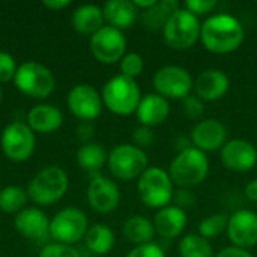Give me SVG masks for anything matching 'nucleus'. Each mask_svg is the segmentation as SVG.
Returning a JSON list of instances; mask_svg holds the SVG:
<instances>
[{
  "label": "nucleus",
  "instance_id": "obj_41",
  "mask_svg": "<svg viewBox=\"0 0 257 257\" xmlns=\"http://www.w3.org/2000/svg\"><path fill=\"white\" fill-rule=\"evenodd\" d=\"M42 5H44L47 9L60 11V9H65L66 6H69L71 2H68V0H47V2H42Z\"/></svg>",
  "mask_w": 257,
  "mask_h": 257
},
{
  "label": "nucleus",
  "instance_id": "obj_45",
  "mask_svg": "<svg viewBox=\"0 0 257 257\" xmlns=\"http://www.w3.org/2000/svg\"><path fill=\"white\" fill-rule=\"evenodd\" d=\"M155 3H157V0H146V2L136 0V2H134V5H136V8H137V9H139V8H143L145 11H146V9H149V8H152Z\"/></svg>",
  "mask_w": 257,
  "mask_h": 257
},
{
  "label": "nucleus",
  "instance_id": "obj_7",
  "mask_svg": "<svg viewBox=\"0 0 257 257\" xmlns=\"http://www.w3.org/2000/svg\"><path fill=\"white\" fill-rule=\"evenodd\" d=\"M142 202L149 208H166L173 199V182L167 172L149 167L139 178L137 184Z\"/></svg>",
  "mask_w": 257,
  "mask_h": 257
},
{
  "label": "nucleus",
  "instance_id": "obj_5",
  "mask_svg": "<svg viewBox=\"0 0 257 257\" xmlns=\"http://www.w3.org/2000/svg\"><path fill=\"white\" fill-rule=\"evenodd\" d=\"M14 83L21 93L36 99L50 96L56 86L53 72L45 65L35 60L24 62L18 66Z\"/></svg>",
  "mask_w": 257,
  "mask_h": 257
},
{
  "label": "nucleus",
  "instance_id": "obj_28",
  "mask_svg": "<svg viewBox=\"0 0 257 257\" xmlns=\"http://www.w3.org/2000/svg\"><path fill=\"white\" fill-rule=\"evenodd\" d=\"M107 152L105 149L98 145V143H84L78 152H77V163L78 166L86 170V172H90V173H95L98 170L102 169V166L107 163Z\"/></svg>",
  "mask_w": 257,
  "mask_h": 257
},
{
  "label": "nucleus",
  "instance_id": "obj_18",
  "mask_svg": "<svg viewBox=\"0 0 257 257\" xmlns=\"http://www.w3.org/2000/svg\"><path fill=\"white\" fill-rule=\"evenodd\" d=\"M226 126L215 119L202 120L191 130L193 146L202 152H212L220 149L226 145Z\"/></svg>",
  "mask_w": 257,
  "mask_h": 257
},
{
  "label": "nucleus",
  "instance_id": "obj_37",
  "mask_svg": "<svg viewBox=\"0 0 257 257\" xmlns=\"http://www.w3.org/2000/svg\"><path fill=\"white\" fill-rule=\"evenodd\" d=\"M215 6H217L215 0H188L184 5V8L191 14H194L196 17L211 12Z\"/></svg>",
  "mask_w": 257,
  "mask_h": 257
},
{
  "label": "nucleus",
  "instance_id": "obj_13",
  "mask_svg": "<svg viewBox=\"0 0 257 257\" xmlns=\"http://www.w3.org/2000/svg\"><path fill=\"white\" fill-rule=\"evenodd\" d=\"M69 111L80 120L89 122L96 119L102 110V98L95 87L89 84L74 86L66 98Z\"/></svg>",
  "mask_w": 257,
  "mask_h": 257
},
{
  "label": "nucleus",
  "instance_id": "obj_23",
  "mask_svg": "<svg viewBox=\"0 0 257 257\" xmlns=\"http://www.w3.org/2000/svg\"><path fill=\"white\" fill-rule=\"evenodd\" d=\"M137 12L139 9L136 8L134 2L130 0H110L102 8L104 20L108 23V26L119 30L130 29L136 23Z\"/></svg>",
  "mask_w": 257,
  "mask_h": 257
},
{
  "label": "nucleus",
  "instance_id": "obj_38",
  "mask_svg": "<svg viewBox=\"0 0 257 257\" xmlns=\"http://www.w3.org/2000/svg\"><path fill=\"white\" fill-rule=\"evenodd\" d=\"M133 142H134V146H137L139 149L149 148L154 143V133H152V130L148 128V126H140V128L134 130Z\"/></svg>",
  "mask_w": 257,
  "mask_h": 257
},
{
  "label": "nucleus",
  "instance_id": "obj_34",
  "mask_svg": "<svg viewBox=\"0 0 257 257\" xmlns=\"http://www.w3.org/2000/svg\"><path fill=\"white\" fill-rule=\"evenodd\" d=\"M182 111L188 119H199L205 113L203 101L197 95H188L182 99Z\"/></svg>",
  "mask_w": 257,
  "mask_h": 257
},
{
  "label": "nucleus",
  "instance_id": "obj_33",
  "mask_svg": "<svg viewBox=\"0 0 257 257\" xmlns=\"http://www.w3.org/2000/svg\"><path fill=\"white\" fill-rule=\"evenodd\" d=\"M38 257H81V254L72 245L59 244V242H50V244H45L41 248Z\"/></svg>",
  "mask_w": 257,
  "mask_h": 257
},
{
  "label": "nucleus",
  "instance_id": "obj_3",
  "mask_svg": "<svg viewBox=\"0 0 257 257\" xmlns=\"http://www.w3.org/2000/svg\"><path fill=\"white\" fill-rule=\"evenodd\" d=\"M209 172V161L205 152L190 148L178 154L173 158L169 169L172 182L181 188H193L202 184Z\"/></svg>",
  "mask_w": 257,
  "mask_h": 257
},
{
  "label": "nucleus",
  "instance_id": "obj_19",
  "mask_svg": "<svg viewBox=\"0 0 257 257\" xmlns=\"http://www.w3.org/2000/svg\"><path fill=\"white\" fill-rule=\"evenodd\" d=\"M63 123L62 111L51 104H38L27 113V125L33 133L50 134L59 130Z\"/></svg>",
  "mask_w": 257,
  "mask_h": 257
},
{
  "label": "nucleus",
  "instance_id": "obj_42",
  "mask_svg": "<svg viewBox=\"0 0 257 257\" xmlns=\"http://www.w3.org/2000/svg\"><path fill=\"white\" fill-rule=\"evenodd\" d=\"M92 136H93V126L89 125L87 122H83V123L78 126V137H80L81 140H84V142L89 143V139H90Z\"/></svg>",
  "mask_w": 257,
  "mask_h": 257
},
{
  "label": "nucleus",
  "instance_id": "obj_40",
  "mask_svg": "<svg viewBox=\"0 0 257 257\" xmlns=\"http://www.w3.org/2000/svg\"><path fill=\"white\" fill-rule=\"evenodd\" d=\"M215 257H254L251 253H248L244 248H238V247H227L224 250H221Z\"/></svg>",
  "mask_w": 257,
  "mask_h": 257
},
{
  "label": "nucleus",
  "instance_id": "obj_12",
  "mask_svg": "<svg viewBox=\"0 0 257 257\" xmlns=\"http://www.w3.org/2000/svg\"><path fill=\"white\" fill-rule=\"evenodd\" d=\"M154 87L163 98L184 99L190 95L193 78L190 72L181 66H164L154 77Z\"/></svg>",
  "mask_w": 257,
  "mask_h": 257
},
{
  "label": "nucleus",
  "instance_id": "obj_25",
  "mask_svg": "<svg viewBox=\"0 0 257 257\" xmlns=\"http://www.w3.org/2000/svg\"><path fill=\"white\" fill-rule=\"evenodd\" d=\"M84 244L95 256H105L114 247V233L105 224H93L86 232Z\"/></svg>",
  "mask_w": 257,
  "mask_h": 257
},
{
  "label": "nucleus",
  "instance_id": "obj_27",
  "mask_svg": "<svg viewBox=\"0 0 257 257\" xmlns=\"http://www.w3.org/2000/svg\"><path fill=\"white\" fill-rule=\"evenodd\" d=\"M123 235L130 242H133L136 245H143V244H149L154 239L155 227L148 218L136 215V217H131L125 223Z\"/></svg>",
  "mask_w": 257,
  "mask_h": 257
},
{
  "label": "nucleus",
  "instance_id": "obj_43",
  "mask_svg": "<svg viewBox=\"0 0 257 257\" xmlns=\"http://www.w3.org/2000/svg\"><path fill=\"white\" fill-rule=\"evenodd\" d=\"M245 196H247L251 202H257V179L251 181V182L245 187Z\"/></svg>",
  "mask_w": 257,
  "mask_h": 257
},
{
  "label": "nucleus",
  "instance_id": "obj_1",
  "mask_svg": "<svg viewBox=\"0 0 257 257\" xmlns=\"http://www.w3.org/2000/svg\"><path fill=\"white\" fill-rule=\"evenodd\" d=\"M200 39L208 51L227 54L241 47L244 41V27L232 15H214L202 24Z\"/></svg>",
  "mask_w": 257,
  "mask_h": 257
},
{
  "label": "nucleus",
  "instance_id": "obj_16",
  "mask_svg": "<svg viewBox=\"0 0 257 257\" xmlns=\"http://www.w3.org/2000/svg\"><path fill=\"white\" fill-rule=\"evenodd\" d=\"M17 232L33 242H42L50 238V220L39 208H24L14 218Z\"/></svg>",
  "mask_w": 257,
  "mask_h": 257
},
{
  "label": "nucleus",
  "instance_id": "obj_11",
  "mask_svg": "<svg viewBox=\"0 0 257 257\" xmlns=\"http://www.w3.org/2000/svg\"><path fill=\"white\" fill-rule=\"evenodd\" d=\"M126 50V39L122 30L111 26L101 27L90 36V51L93 57L105 65L122 60Z\"/></svg>",
  "mask_w": 257,
  "mask_h": 257
},
{
  "label": "nucleus",
  "instance_id": "obj_2",
  "mask_svg": "<svg viewBox=\"0 0 257 257\" xmlns=\"http://www.w3.org/2000/svg\"><path fill=\"white\" fill-rule=\"evenodd\" d=\"M68 185L66 172L59 166H48L39 170L29 182L27 196L39 206H50L65 196Z\"/></svg>",
  "mask_w": 257,
  "mask_h": 257
},
{
  "label": "nucleus",
  "instance_id": "obj_24",
  "mask_svg": "<svg viewBox=\"0 0 257 257\" xmlns=\"http://www.w3.org/2000/svg\"><path fill=\"white\" fill-rule=\"evenodd\" d=\"M102 9L95 5H81L72 14V27L81 35H93L104 27Z\"/></svg>",
  "mask_w": 257,
  "mask_h": 257
},
{
  "label": "nucleus",
  "instance_id": "obj_14",
  "mask_svg": "<svg viewBox=\"0 0 257 257\" xmlns=\"http://www.w3.org/2000/svg\"><path fill=\"white\" fill-rule=\"evenodd\" d=\"M87 202L90 208L99 214L113 212L120 202L119 188L108 178L96 175L87 187Z\"/></svg>",
  "mask_w": 257,
  "mask_h": 257
},
{
  "label": "nucleus",
  "instance_id": "obj_22",
  "mask_svg": "<svg viewBox=\"0 0 257 257\" xmlns=\"http://www.w3.org/2000/svg\"><path fill=\"white\" fill-rule=\"evenodd\" d=\"M187 226V215L185 211L178 206H166L161 208L160 212L155 215V233L161 238L173 239L179 236Z\"/></svg>",
  "mask_w": 257,
  "mask_h": 257
},
{
  "label": "nucleus",
  "instance_id": "obj_29",
  "mask_svg": "<svg viewBox=\"0 0 257 257\" xmlns=\"http://www.w3.org/2000/svg\"><path fill=\"white\" fill-rule=\"evenodd\" d=\"M29 196L18 185H8L0 190V211L6 214H18L24 209Z\"/></svg>",
  "mask_w": 257,
  "mask_h": 257
},
{
  "label": "nucleus",
  "instance_id": "obj_30",
  "mask_svg": "<svg viewBox=\"0 0 257 257\" xmlns=\"http://www.w3.org/2000/svg\"><path fill=\"white\" fill-rule=\"evenodd\" d=\"M181 257H214L208 239L200 235H187L179 244Z\"/></svg>",
  "mask_w": 257,
  "mask_h": 257
},
{
  "label": "nucleus",
  "instance_id": "obj_9",
  "mask_svg": "<svg viewBox=\"0 0 257 257\" xmlns=\"http://www.w3.org/2000/svg\"><path fill=\"white\" fill-rule=\"evenodd\" d=\"M89 229L86 214L78 208H63L50 220V238L59 244L74 245Z\"/></svg>",
  "mask_w": 257,
  "mask_h": 257
},
{
  "label": "nucleus",
  "instance_id": "obj_4",
  "mask_svg": "<svg viewBox=\"0 0 257 257\" xmlns=\"http://www.w3.org/2000/svg\"><path fill=\"white\" fill-rule=\"evenodd\" d=\"M102 104L114 114L128 116L134 113L140 104V89L136 80L125 75L110 78L102 89Z\"/></svg>",
  "mask_w": 257,
  "mask_h": 257
},
{
  "label": "nucleus",
  "instance_id": "obj_8",
  "mask_svg": "<svg viewBox=\"0 0 257 257\" xmlns=\"http://www.w3.org/2000/svg\"><path fill=\"white\" fill-rule=\"evenodd\" d=\"M110 173L122 181L140 178L148 169V155L134 145L116 146L107 158Z\"/></svg>",
  "mask_w": 257,
  "mask_h": 257
},
{
  "label": "nucleus",
  "instance_id": "obj_35",
  "mask_svg": "<svg viewBox=\"0 0 257 257\" xmlns=\"http://www.w3.org/2000/svg\"><path fill=\"white\" fill-rule=\"evenodd\" d=\"M17 69L15 59L6 51H0V83H9L14 80Z\"/></svg>",
  "mask_w": 257,
  "mask_h": 257
},
{
  "label": "nucleus",
  "instance_id": "obj_32",
  "mask_svg": "<svg viewBox=\"0 0 257 257\" xmlns=\"http://www.w3.org/2000/svg\"><path fill=\"white\" fill-rule=\"evenodd\" d=\"M120 71L122 75L128 77V78H136L142 74L143 71V59L140 54L137 53H128L122 57L120 60Z\"/></svg>",
  "mask_w": 257,
  "mask_h": 257
},
{
  "label": "nucleus",
  "instance_id": "obj_15",
  "mask_svg": "<svg viewBox=\"0 0 257 257\" xmlns=\"http://www.w3.org/2000/svg\"><path fill=\"white\" fill-rule=\"evenodd\" d=\"M227 235L238 248H250L257 244V214L248 209L236 211L227 224Z\"/></svg>",
  "mask_w": 257,
  "mask_h": 257
},
{
  "label": "nucleus",
  "instance_id": "obj_47",
  "mask_svg": "<svg viewBox=\"0 0 257 257\" xmlns=\"http://www.w3.org/2000/svg\"><path fill=\"white\" fill-rule=\"evenodd\" d=\"M95 257H105V256H95Z\"/></svg>",
  "mask_w": 257,
  "mask_h": 257
},
{
  "label": "nucleus",
  "instance_id": "obj_39",
  "mask_svg": "<svg viewBox=\"0 0 257 257\" xmlns=\"http://www.w3.org/2000/svg\"><path fill=\"white\" fill-rule=\"evenodd\" d=\"M173 199L176 202V206L184 209V208H190L194 205L196 202V196L193 194V191L187 190V188H181L178 191L173 193Z\"/></svg>",
  "mask_w": 257,
  "mask_h": 257
},
{
  "label": "nucleus",
  "instance_id": "obj_20",
  "mask_svg": "<svg viewBox=\"0 0 257 257\" xmlns=\"http://www.w3.org/2000/svg\"><path fill=\"white\" fill-rule=\"evenodd\" d=\"M194 89L200 99L217 101L229 90V77L220 69H206L197 77Z\"/></svg>",
  "mask_w": 257,
  "mask_h": 257
},
{
  "label": "nucleus",
  "instance_id": "obj_10",
  "mask_svg": "<svg viewBox=\"0 0 257 257\" xmlns=\"http://www.w3.org/2000/svg\"><path fill=\"white\" fill-rule=\"evenodd\" d=\"M35 133L23 122H11L0 136V146L5 157L15 163L27 161L35 151Z\"/></svg>",
  "mask_w": 257,
  "mask_h": 257
},
{
  "label": "nucleus",
  "instance_id": "obj_26",
  "mask_svg": "<svg viewBox=\"0 0 257 257\" xmlns=\"http://www.w3.org/2000/svg\"><path fill=\"white\" fill-rule=\"evenodd\" d=\"M179 9V3L176 0H161L157 2L152 8L143 11L142 21L146 29L149 30H160L164 29L169 18Z\"/></svg>",
  "mask_w": 257,
  "mask_h": 257
},
{
  "label": "nucleus",
  "instance_id": "obj_44",
  "mask_svg": "<svg viewBox=\"0 0 257 257\" xmlns=\"http://www.w3.org/2000/svg\"><path fill=\"white\" fill-rule=\"evenodd\" d=\"M176 148L179 149V152L185 151V149H190V148H194L193 146V142H191V137L187 139V137H179L178 142H176Z\"/></svg>",
  "mask_w": 257,
  "mask_h": 257
},
{
  "label": "nucleus",
  "instance_id": "obj_6",
  "mask_svg": "<svg viewBox=\"0 0 257 257\" xmlns=\"http://www.w3.org/2000/svg\"><path fill=\"white\" fill-rule=\"evenodd\" d=\"M200 29L197 17L185 8H179L166 23L163 35L166 44L173 50H188L200 38Z\"/></svg>",
  "mask_w": 257,
  "mask_h": 257
},
{
  "label": "nucleus",
  "instance_id": "obj_31",
  "mask_svg": "<svg viewBox=\"0 0 257 257\" xmlns=\"http://www.w3.org/2000/svg\"><path fill=\"white\" fill-rule=\"evenodd\" d=\"M227 224H229V218L226 214H214L200 223L199 226L200 236H203L205 239L215 238L221 235L224 230H227Z\"/></svg>",
  "mask_w": 257,
  "mask_h": 257
},
{
  "label": "nucleus",
  "instance_id": "obj_36",
  "mask_svg": "<svg viewBox=\"0 0 257 257\" xmlns=\"http://www.w3.org/2000/svg\"><path fill=\"white\" fill-rule=\"evenodd\" d=\"M126 257H166V254L157 244L149 242V244L137 245L128 253Z\"/></svg>",
  "mask_w": 257,
  "mask_h": 257
},
{
  "label": "nucleus",
  "instance_id": "obj_21",
  "mask_svg": "<svg viewBox=\"0 0 257 257\" xmlns=\"http://www.w3.org/2000/svg\"><path fill=\"white\" fill-rule=\"evenodd\" d=\"M170 107L166 98L160 96L158 93H149L140 99V104L136 110L137 119L142 126H157L163 123L169 116Z\"/></svg>",
  "mask_w": 257,
  "mask_h": 257
},
{
  "label": "nucleus",
  "instance_id": "obj_17",
  "mask_svg": "<svg viewBox=\"0 0 257 257\" xmlns=\"http://www.w3.org/2000/svg\"><path fill=\"white\" fill-rule=\"evenodd\" d=\"M223 164L233 172H248L257 163L256 148L242 139L227 142L221 149Z\"/></svg>",
  "mask_w": 257,
  "mask_h": 257
},
{
  "label": "nucleus",
  "instance_id": "obj_46",
  "mask_svg": "<svg viewBox=\"0 0 257 257\" xmlns=\"http://www.w3.org/2000/svg\"><path fill=\"white\" fill-rule=\"evenodd\" d=\"M0 102H2V89H0Z\"/></svg>",
  "mask_w": 257,
  "mask_h": 257
}]
</instances>
